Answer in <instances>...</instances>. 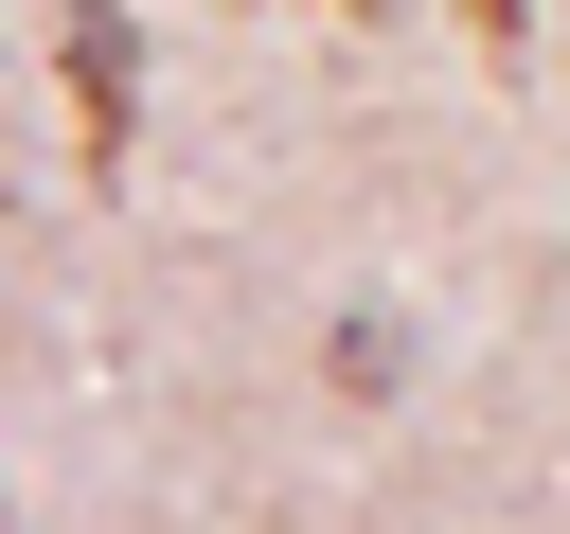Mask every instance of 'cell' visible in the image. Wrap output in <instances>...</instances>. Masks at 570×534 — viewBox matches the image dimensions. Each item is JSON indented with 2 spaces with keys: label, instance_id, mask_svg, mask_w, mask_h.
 <instances>
[{
  "label": "cell",
  "instance_id": "cell-1",
  "mask_svg": "<svg viewBox=\"0 0 570 534\" xmlns=\"http://www.w3.org/2000/svg\"><path fill=\"white\" fill-rule=\"evenodd\" d=\"M71 107H89V160L125 142V18L107 0H71Z\"/></svg>",
  "mask_w": 570,
  "mask_h": 534
}]
</instances>
